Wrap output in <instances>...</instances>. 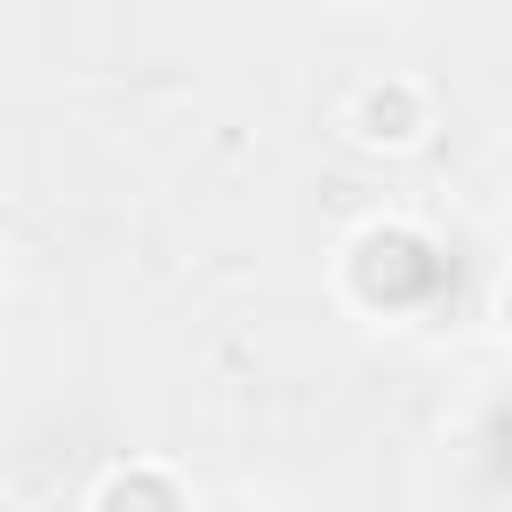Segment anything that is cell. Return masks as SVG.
<instances>
[{
  "instance_id": "1",
  "label": "cell",
  "mask_w": 512,
  "mask_h": 512,
  "mask_svg": "<svg viewBox=\"0 0 512 512\" xmlns=\"http://www.w3.org/2000/svg\"><path fill=\"white\" fill-rule=\"evenodd\" d=\"M344 280H352V296L360 304H384V312H400V304H416L424 288H432V240L416 232V224H368L352 248H344Z\"/></svg>"
},
{
  "instance_id": "2",
  "label": "cell",
  "mask_w": 512,
  "mask_h": 512,
  "mask_svg": "<svg viewBox=\"0 0 512 512\" xmlns=\"http://www.w3.org/2000/svg\"><path fill=\"white\" fill-rule=\"evenodd\" d=\"M344 128H352L368 152H408V144L432 128V96H424V80L384 72V80H368V88L344 104Z\"/></svg>"
},
{
  "instance_id": "3",
  "label": "cell",
  "mask_w": 512,
  "mask_h": 512,
  "mask_svg": "<svg viewBox=\"0 0 512 512\" xmlns=\"http://www.w3.org/2000/svg\"><path fill=\"white\" fill-rule=\"evenodd\" d=\"M88 512H192V496L176 488L168 464H112L88 496Z\"/></svg>"
},
{
  "instance_id": "4",
  "label": "cell",
  "mask_w": 512,
  "mask_h": 512,
  "mask_svg": "<svg viewBox=\"0 0 512 512\" xmlns=\"http://www.w3.org/2000/svg\"><path fill=\"white\" fill-rule=\"evenodd\" d=\"M0 512H16V496H0Z\"/></svg>"
}]
</instances>
